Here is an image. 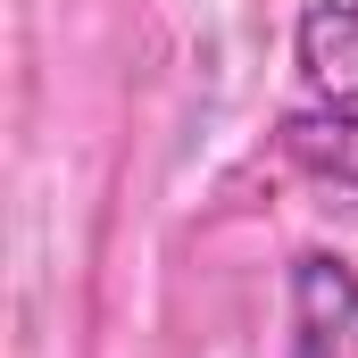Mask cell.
<instances>
[{
  "label": "cell",
  "instance_id": "cell-2",
  "mask_svg": "<svg viewBox=\"0 0 358 358\" xmlns=\"http://www.w3.org/2000/svg\"><path fill=\"white\" fill-rule=\"evenodd\" d=\"M283 358H358V267L300 250L283 283Z\"/></svg>",
  "mask_w": 358,
  "mask_h": 358
},
{
  "label": "cell",
  "instance_id": "cell-1",
  "mask_svg": "<svg viewBox=\"0 0 358 358\" xmlns=\"http://www.w3.org/2000/svg\"><path fill=\"white\" fill-rule=\"evenodd\" d=\"M292 84L283 150L325 183H358V0H308L292 17Z\"/></svg>",
  "mask_w": 358,
  "mask_h": 358
}]
</instances>
